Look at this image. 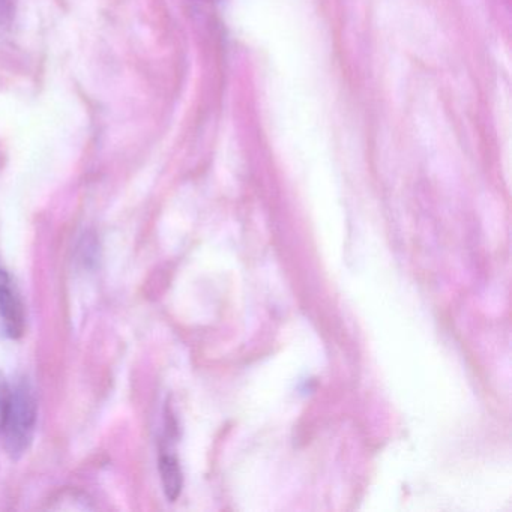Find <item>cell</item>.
<instances>
[{
	"label": "cell",
	"instance_id": "2",
	"mask_svg": "<svg viewBox=\"0 0 512 512\" xmlns=\"http://www.w3.org/2000/svg\"><path fill=\"white\" fill-rule=\"evenodd\" d=\"M0 319L4 322L10 337H20L25 331V313H23L22 301H20L10 277L2 271H0Z\"/></svg>",
	"mask_w": 512,
	"mask_h": 512
},
{
	"label": "cell",
	"instance_id": "3",
	"mask_svg": "<svg viewBox=\"0 0 512 512\" xmlns=\"http://www.w3.org/2000/svg\"><path fill=\"white\" fill-rule=\"evenodd\" d=\"M160 470L167 497L170 500L178 499L182 490V472L178 460L172 455H163L160 461Z\"/></svg>",
	"mask_w": 512,
	"mask_h": 512
},
{
	"label": "cell",
	"instance_id": "1",
	"mask_svg": "<svg viewBox=\"0 0 512 512\" xmlns=\"http://www.w3.org/2000/svg\"><path fill=\"white\" fill-rule=\"evenodd\" d=\"M35 419L34 397L26 386H19L14 391H0V431L11 454H23L28 449Z\"/></svg>",
	"mask_w": 512,
	"mask_h": 512
}]
</instances>
